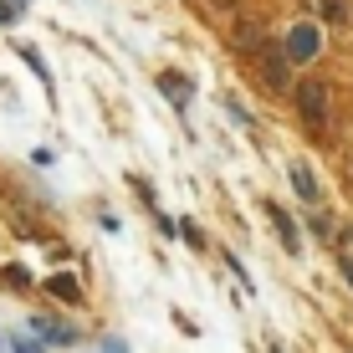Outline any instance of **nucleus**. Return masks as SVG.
I'll return each instance as SVG.
<instances>
[{"instance_id": "f257e3e1", "label": "nucleus", "mask_w": 353, "mask_h": 353, "mask_svg": "<svg viewBox=\"0 0 353 353\" xmlns=\"http://www.w3.org/2000/svg\"><path fill=\"white\" fill-rule=\"evenodd\" d=\"M297 108H302V118L318 128L327 118V88H323V82H302V88H297Z\"/></svg>"}, {"instance_id": "9d476101", "label": "nucleus", "mask_w": 353, "mask_h": 353, "mask_svg": "<svg viewBox=\"0 0 353 353\" xmlns=\"http://www.w3.org/2000/svg\"><path fill=\"white\" fill-rule=\"evenodd\" d=\"M16 21H21V6H10V0H0V31H6V26H16Z\"/></svg>"}, {"instance_id": "f8f14e48", "label": "nucleus", "mask_w": 353, "mask_h": 353, "mask_svg": "<svg viewBox=\"0 0 353 353\" xmlns=\"http://www.w3.org/2000/svg\"><path fill=\"white\" fill-rule=\"evenodd\" d=\"M179 236L190 241V246H205V236H200V225H179Z\"/></svg>"}, {"instance_id": "1a4fd4ad", "label": "nucleus", "mask_w": 353, "mask_h": 353, "mask_svg": "<svg viewBox=\"0 0 353 353\" xmlns=\"http://www.w3.org/2000/svg\"><path fill=\"white\" fill-rule=\"evenodd\" d=\"M312 6L323 10V21H348L353 10H348V0H312Z\"/></svg>"}, {"instance_id": "ddd939ff", "label": "nucleus", "mask_w": 353, "mask_h": 353, "mask_svg": "<svg viewBox=\"0 0 353 353\" xmlns=\"http://www.w3.org/2000/svg\"><path fill=\"white\" fill-rule=\"evenodd\" d=\"M103 353H128V348H123V343H118V338H113V343H108Z\"/></svg>"}, {"instance_id": "39448f33", "label": "nucleus", "mask_w": 353, "mask_h": 353, "mask_svg": "<svg viewBox=\"0 0 353 353\" xmlns=\"http://www.w3.org/2000/svg\"><path fill=\"white\" fill-rule=\"evenodd\" d=\"M31 333H36V338H46L52 348L77 343V333H72V327H62V323H52V318H31Z\"/></svg>"}, {"instance_id": "423d86ee", "label": "nucleus", "mask_w": 353, "mask_h": 353, "mask_svg": "<svg viewBox=\"0 0 353 353\" xmlns=\"http://www.w3.org/2000/svg\"><path fill=\"white\" fill-rule=\"evenodd\" d=\"M292 190H297L307 205H318V179H312V169H307V164H292Z\"/></svg>"}, {"instance_id": "20e7f679", "label": "nucleus", "mask_w": 353, "mask_h": 353, "mask_svg": "<svg viewBox=\"0 0 353 353\" xmlns=\"http://www.w3.org/2000/svg\"><path fill=\"white\" fill-rule=\"evenodd\" d=\"M159 88L169 92V103H174V108H185L194 97V82L185 77V72H159Z\"/></svg>"}, {"instance_id": "6e6552de", "label": "nucleus", "mask_w": 353, "mask_h": 353, "mask_svg": "<svg viewBox=\"0 0 353 353\" xmlns=\"http://www.w3.org/2000/svg\"><path fill=\"white\" fill-rule=\"evenodd\" d=\"M266 82L287 88V62H282V52H266Z\"/></svg>"}, {"instance_id": "4468645a", "label": "nucleus", "mask_w": 353, "mask_h": 353, "mask_svg": "<svg viewBox=\"0 0 353 353\" xmlns=\"http://www.w3.org/2000/svg\"><path fill=\"white\" fill-rule=\"evenodd\" d=\"M10 6H21V10H26V0H10Z\"/></svg>"}, {"instance_id": "7ed1b4c3", "label": "nucleus", "mask_w": 353, "mask_h": 353, "mask_svg": "<svg viewBox=\"0 0 353 353\" xmlns=\"http://www.w3.org/2000/svg\"><path fill=\"white\" fill-rule=\"evenodd\" d=\"M266 215H272V225H276V236H282V246H287V256H297L302 251V236H297V221L282 210V205H266Z\"/></svg>"}, {"instance_id": "f03ea898", "label": "nucleus", "mask_w": 353, "mask_h": 353, "mask_svg": "<svg viewBox=\"0 0 353 353\" xmlns=\"http://www.w3.org/2000/svg\"><path fill=\"white\" fill-rule=\"evenodd\" d=\"M318 26H292V36H287V62H312L318 57Z\"/></svg>"}, {"instance_id": "dca6fc26", "label": "nucleus", "mask_w": 353, "mask_h": 353, "mask_svg": "<svg viewBox=\"0 0 353 353\" xmlns=\"http://www.w3.org/2000/svg\"><path fill=\"white\" fill-rule=\"evenodd\" d=\"M348 241H353V230H348Z\"/></svg>"}, {"instance_id": "2eb2a0df", "label": "nucleus", "mask_w": 353, "mask_h": 353, "mask_svg": "<svg viewBox=\"0 0 353 353\" xmlns=\"http://www.w3.org/2000/svg\"><path fill=\"white\" fill-rule=\"evenodd\" d=\"M272 353H282V348H276V343H272Z\"/></svg>"}, {"instance_id": "9b49d317", "label": "nucleus", "mask_w": 353, "mask_h": 353, "mask_svg": "<svg viewBox=\"0 0 353 353\" xmlns=\"http://www.w3.org/2000/svg\"><path fill=\"white\" fill-rule=\"evenodd\" d=\"M10 348L16 353H46V343H36V338H10Z\"/></svg>"}, {"instance_id": "0eeeda50", "label": "nucleus", "mask_w": 353, "mask_h": 353, "mask_svg": "<svg viewBox=\"0 0 353 353\" xmlns=\"http://www.w3.org/2000/svg\"><path fill=\"white\" fill-rule=\"evenodd\" d=\"M46 292H52V297H62V302H82V287H77V276H52V282H46Z\"/></svg>"}]
</instances>
